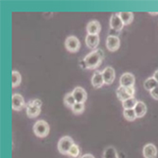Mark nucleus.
Returning a JSON list of instances; mask_svg holds the SVG:
<instances>
[{
    "label": "nucleus",
    "mask_w": 158,
    "mask_h": 158,
    "mask_svg": "<svg viewBox=\"0 0 158 158\" xmlns=\"http://www.w3.org/2000/svg\"><path fill=\"white\" fill-rule=\"evenodd\" d=\"M104 58V52L102 49H96L88 53L83 58V64L85 68L96 69L102 63Z\"/></svg>",
    "instance_id": "obj_1"
},
{
    "label": "nucleus",
    "mask_w": 158,
    "mask_h": 158,
    "mask_svg": "<svg viewBox=\"0 0 158 158\" xmlns=\"http://www.w3.org/2000/svg\"><path fill=\"white\" fill-rule=\"evenodd\" d=\"M41 106H42V102L40 99H33L27 104H26L27 117L30 118H34L38 117L41 113Z\"/></svg>",
    "instance_id": "obj_2"
},
{
    "label": "nucleus",
    "mask_w": 158,
    "mask_h": 158,
    "mask_svg": "<svg viewBox=\"0 0 158 158\" xmlns=\"http://www.w3.org/2000/svg\"><path fill=\"white\" fill-rule=\"evenodd\" d=\"M33 132L36 136L40 138H44L49 134V125L45 120H38L33 125Z\"/></svg>",
    "instance_id": "obj_3"
},
{
    "label": "nucleus",
    "mask_w": 158,
    "mask_h": 158,
    "mask_svg": "<svg viewBox=\"0 0 158 158\" xmlns=\"http://www.w3.org/2000/svg\"><path fill=\"white\" fill-rule=\"evenodd\" d=\"M74 145V141L68 135L63 136L58 142V151L62 154H68V152Z\"/></svg>",
    "instance_id": "obj_4"
},
{
    "label": "nucleus",
    "mask_w": 158,
    "mask_h": 158,
    "mask_svg": "<svg viewBox=\"0 0 158 158\" xmlns=\"http://www.w3.org/2000/svg\"><path fill=\"white\" fill-rule=\"evenodd\" d=\"M64 47L69 52L75 53L80 50L81 43L76 36H68L64 42Z\"/></svg>",
    "instance_id": "obj_5"
},
{
    "label": "nucleus",
    "mask_w": 158,
    "mask_h": 158,
    "mask_svg": "<svg viewBox=\"0 0 158 158\" xmlns=\"http://www.w3.org/2000/svg\"><path fill=\"white\" fill-rule=\"evenodd\" d=\"M26 106L25 100L22 95L13 94L11 98V107L14 111H21Z\"/></svg>",
    "instance_id": "obj_6"
},
{
    "label": "nucleus",
    "mask_w": 158,
    "mask_h": 158,
    "mask_svg": "<svg viewBox=\"0 0 158 158\" xmlns=\"http://www.w3.org/2000/svg\"><path fill=\"white\" fill-rule=\"evenodd\" d=\"M106 47L109 51L114 52L117 51L120 47V40L118 36L109 35L106 39Z\"/></svg>",
    "instance_id": "obj_7"
},
{
    "label": "nucleus",
    "mask_w": 158,
    "mask_h": 158,
    "mask_svg": "<svg viewBox=\"0 0 158 158\" xmlns=\"http://www.w3.org/2000/svg\"><path fill=\"white\" fill-rule=\"evenodd\" d=\"M110 27L112 30L116 31H120L123 28L124 24H123L122 20L120 19L118 13L112 14V16L110 18Z\"/></svg>",
    "instance_id": "obj_8"
},
{
    "label": "nucleus",
    "mask_w": 158,
    "mask_h": 158,
    "mask_svg": "<svg viewBox=\"0 0 158 158\" xmlns=\"http://www.w3.org/2000/svg\"><path fill=\"white\" fill-rule=\"evenodd\" d=\"M135 79L132 73H124L120 77L119 84L120 86H123V87H133L135 85Z\"/></svg>",
    "instance_id": "obj_9"
},
{
    "label": "nucleus",
    "mask_w": 158,
    "mask_h": 158,
    "mask_svg": "<svg viewBox=\"0 0 158 158\" xmlns=\"http://www.w3.org/2000/svg\"><path fill=\"white\" fill-rule=\"evenodd\" d=\"M102 76H103V79H104V83L106 85H111L114 82V78H116V72H114V70L113 67L107 66L102 71Z\"/></svg>",
    "instance_id": "obj_10"
},
{
    "label": "nucleus",
    "mask_w": 158,
    "mask_h": 158,
    "mask_svg": "<svg viewBox=\"0 0 158 158\" xmlns=\"http://www.w3.org/2000/svg\"><path fill=\"white\" fill-rule=\"evenodd\" d=\"M72 94L75 98L76 102L78 103H84L86 102V98H87V93H86L85 89H83L81 86L76 87L73 91Z\"/></svg>",
    "instance_id": "obj_11"
},
{
    "label": "nucleus",
    "mask_w": 158,
    "mask_h": 158,
    "mask_svg": "<svg viewBox=\"0 0 158 158\" xmlns=\"http://www.w3.org/2000/svg\"><path fill=\"white\" fill-rule=\"evenodd\" d=\"M100 30H102V26H100V23L97 20L90 21L87 24V26H86V31H87L88 34L98 35V32H100Z\"/></svg>",
    "instance_id": "obj_12"
},
{
    "label": "nucleus",
    "mask_w": 158,
    "mask_h": 158,
    "mask_svg": "<svg viewBox=\"0 0 158 158\" xmlns=\"http://www.w3.org/2000/svg\"><path fill=\"white\" fill-rule=\"evenodd\" d=\"M91 82H92L93 87H95V88L102 87L103 84H105L104 79L102 76V72H100V71H96V72L94 73V75L92 76Z\"/></svg>",
    "instance_id": "obj_13"
},
{
    "label": "nucleus",
    "mask_w": 158,
    "mask_h": 158,
    "mask_svg": "<svg viewBox=\"0 0 158 158\" xmlns=\"http://www.w3.org/2000/svg\"><path fill=\"white\" fill-rule=\"evenodd\" d=\"M143 156L145 158H156L157 156V149L155 145L149 143L143 148Z\"/></svg>",
    "instance_id": "obj_14"
},
{
    "label": "nucleus",
    "mask_w": 158,
    "mask_h": 158,
    "mask_svg": "<svg viewBox=\"0 0 158 158\" xmlns=\"http://www.w3.org/2000/svg\"><path fill=\"white\" fill-rule=\"evenodd\" d=\"M85 44L87 46V48L91 49H95L98 48L99 44V36L98 35H92V34H87V36L85 37Z\"/></svg>",
    "instance_id": "obj_15"
},
{
    "label": "nucleus",
    "mask_w": 158,
    "mask_h": 158,
    "mask_svg": "<svg viewBox=\"0 0 158 158\" xmlns=\"http://www.w3.org/2000/svg\"><path fill=\"white\" fill-rule=\"evenodd\" d=\"M135 112V114H136V118H143L146 114L147 113V106L146 104L143 102H137L135 107L134 108Z\"/></svg>",
    "instance_id": "obj_16"
},
{
    "label": "nucleus",
    "mask_w": 158,
    "mask_h": 158,
    "mask_svg": "<svg viewBox=\"0 0 158 158\" xmlns=\"http://www.w3.org/2000/svg\"><path fill=\"white\" fill-rule=\"evenodd\" d=\"M118 15H119L120 19L122 20L124 26L130 25L134 20V13L131 11H120V12H118Z\"/></svg>",
    "instance_id": "obj_17"
},
{
    "label": "nucleus",
    "mask_w": 158,
    "mask_h": 158,
    "mask_svg": "<svg viewBox=\"0 0 158 158\" xmlns=\"http://www.w3.org/2000/svg\"><path fill=\"white\" fill-rule=\"evenodd\" d=\"M117 97L120 100V102H124V100L130 98H134L132 97L130 94H129L128 90L126 87H123V86H119V87L117 89Z\"/></svg>",
    "instance_id": "obj_18"
},
{
    "label": "nucleus",
    "mask_w": 158,
    "mask_h": 158,
    "mask_svg": "<svg viewBox=\"0 0 158 158\" xmlns=\"http://www.w3.org/2000/svg\"><path fill=\"white\" fill-rule=\"evenodd\" d=\"M64 103L68 108H72L75 105L76 100H75V98H74L72 92H71V93H67L64 96Z\"/></svg>",
    "instance_id": "obj_19"
},
{
    "label": "nucleus",
    "mask_w": 158,
    "mask_h": 158,
    "mask_svg": "<svg viewBox=\"0 0 158 158\" xmlns=\"http://www.w3.org/2000/svg\"><path fill=\"white\" fill-rule=\"evenodd\" d=\"M103 158H118V152L113 146H108L103 152Z\"/></svg>",
    "instance_id": "obj_20"
},
{
    "label": "nucleus",
    "mask_w": 158,
    "mask_h": 158,
    "mask_svg": "<svg viewBox=\"0 0 158 158\" xmlns=\"http://www.w3.org/2000/svg\"><path fill=\"white\" fill-rule=\"evenodd\" d=\"M157 86H158V82L155 81V79H154L153 77L147 79V80L144 81V87H145V89H146V90H149L150 92H151L152 89H154L155 87H157Z\"/></svg>",
    "instance_id": "obj_21"
},
{
    "label": "nucleus",
    "mask_w": 158,
    "mask_h": 158,
    "mask_svg": "<svg viewBox=\"0 0 158 158\" xmlns=\"http://www.w3.org/2000/svg\"><path fill=\"white\" fill-rule=\"evenodd\" d=\"M138 100L135 99V98H128L126 100H124V102H122V106L125 109H134L136 105Z\"/></svg>",
    "instance_id": "obj_22"
},
{
    "label": "nucleus",
    "mask_w": 158,
    "mask_h": 158,
    "mask_svg": "<svg viewBox=\"0 0 158 158\" xmlns=\"http://www.w3.org/2000/svg\"><path fill=\"white\" fill-rule=\"evenodd\" d=\"M21 83V75L18 71L13 70L11 73V84L12 87H16V86H19Z\"/></svg>",
    "instance_id": "obj_23"
},
{
    "label": "nucleus",
    "mask_w": 158,
    "mask_h": 158,
    "mask_svg": "<svg viewBox=\"0 0 158 158\" xmlns=\"http://www.w3.org/2000/svg\"><path fill=\"white\" fill-rule=\"evenodd\" d=\"M123 116L126 120L128 121H134L136 118V114L134 109H125L123 111Z\"/></svg>",
    "instance_id": "obj_24"
},
{
    "label": "nucleus",
    "mask_w": 158,
    "mask_h": 158,
    "mask_svg": "<svg viewBox=\"0 0 158 158\" xmlns=\"http://www.w3.org/2000/svg\"><path fill=\"white\" fill-rule=\"evenodd\" d=\"M70 158H80L81 156V149L77 144H74L72 148L70 149L67 154Z\"/></svg>",
    "instance_id": "obj_25"
},
{
    "label": "nucleus",
    "mask_w": 158,
    "mask_h": 158,
    "mask_svg": "<svg viewBox=\"0 0 158 158\" xmlns=\"http://www.w3.org/2000/svg\"><path fill=\"white\" fill-rule=\"evenodd\" d=\"M84 109H85V106H84V103H78V102H76L75 103V105L71 108V110H72V112L74 113V114H81L83 111H84Z\"/></svg>",
    "instance_id": "obj_26"
},
{
    "label": "nucleus",
    "mask_w": 158,
    "mask_h": 158,
    "mask_svg": "<svg viewBox=\"0 0 158 158\" xmlns=\"http://www.w3.org/2000/svg\"><path fill=\"white\" fill-rule=\"evenodd\" d=\"M151 96H152L154 99L158 100V86L151 91Z\"/></svg>",
    "instance_id": "obj_27"
},
{
    "label": "nucleus",
    "mask_w": 158,
    "mask_h": 158,
    "mask_svg": "<svg viewBox=\"0 0 158 158\" xmlns=\"http://www.w3.org/2000/svg\"><path fill=\"white\" fill-rule=\"evenodd\" d=\"M81 158H95L92 154H90V153H85V154H83Z\"/></svg>",
    "instance_id": "obj_28"
},
{
    "label": "nucleus",
    "mask_w": 158,
    "mask_h": 158,
    "mask_svg": "<svg viewBox=\"0 0 158 158\" xmlns=\"http://www.w3.org/2000/svg\"><path fill=\"white\" fill-rule=\"evenodd\" d=\"M153 78L155 79V81L158 82V70H156L155 72H154V74H153Z\"/></svg>",
    "instance_id": "obj_29"
},
{
    "label": "nucleus",
    "mask_w": 158,
    "mask_h": 158,
    "mask_svg": "<svg viewBox=\"0 0 158 158\" xmlns=\"http://www.w3.org/2000/svg\"><path fill=\"white\" fill-rule=\"evenodd\" d=\"M150 14H152V15H156V14H158V12H150Z\"/></svg>",
    "instance_id": "obj_30"
}]
</instances>
